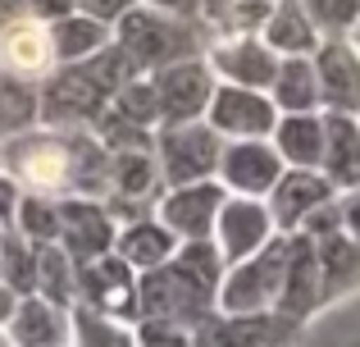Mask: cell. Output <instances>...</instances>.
<instances>
[{"mask_svg":"<svg viewBox=\"0 0 360 347\" xmlns=\"http://www.w3.org/2000/svg\"><path fill=\"white\" fill-rule=\"evenodd\" d=\"M347 42H352V46H356V55H360V23L352 27V32H347Z\"/></svg>","mask_w":360,"mask_h":347,"instance_id":"f6af8a7d","label":"cell"},{"mask_svg":"<svg viewBox=\"0 0 360 347\" xmlns=\"http://www.w3.org/2000/svg\"><path fill=\"white\" fill-rule=\"evenodd\" d=\"M214 297H219V288H210V284H201L196 275H187L174 256H169L165 265L137 275L141 320H165V324H178V329H187V334L214 311Z\"/></svg>","mask_w":360,"mask_h":347,"instance_id":"277c9868","label":"cell"},{"mask_svg":"<svg viewBox=\"0 0 360 347\" xmlns=\"http://www.w3.org/2000/svg\"><path fill=\"white\" fill-rule=\"evenodd\" d=\"M132 5H141V0H78V14H87V18H96V23L115 27Z\"/></svg>","mask_w":360,"mask_h":347,"instance_id":"74e56055","label":"cell"},{"mask_svg":"<svg viewBox=\"0 0 360 347\" xmlns=\"http://www.w3.org/2000/svg\"><path fill=\"white\" fill-rule=\"evenodd\" d=\"M219 151H224V137L214 133L205 119H196V124H160L155 128V165H160L165 187H187V183L214 178Z\"/></svg>","mask_w":360,"mask_h":347,"instance_id":"8992f818","label":"cell"},{"mask_svg":"<svg viewBox=\"0 0 360 347\" xmlns=\"http://www.w3.org/2000/svg\"><path fill=\"white\" fill-rule=\"evenodd\" d=\"M37 96H41V128H60V133L91 128L96 115L110 106V87L96 78V69L87 60L51 69L37 87Z\"/></svg>","mask_w":360,"mask_h":347,"instance_id":"5b68a950","label":"cell"},{"mask_svg":"<svg viewBox=\"0 0 360 347\" xmlns=\"http://www.w3.org/2000/svg\"><path fill=\"white\" fill-rule=\"evenodd\" d=\"M283 170L288 165L274 151V142L269 137H255V142H224L214 178L224 183L229 196H255V201H264L269 187L283 178Z\"/></svg>","mask_w":360,"mask_h":347,"instance_id":"5bb4252c","label":"cell"},{"mask_svg":"<svg viewBox=\"0 0 360 347\" xmlns=\"http://www.w3.org/2000/svg\"><path fill=\"white\" fill-rule=\"evenodd\" d=\"M69 334L73 347H137V329L119 320H105V315L87 311L82 302L69 306Z\"/></svg>","mask_w":360,"mask_h":347,"instance_id":"1f68e13d","label":"cell"},{"mask_svg":"<svg viewBox=\"0 0 360 347\" xmlns=\"http://www.w3.org/2000/svg\"><path fill=\"white\" fill-rule=\"evenodd\" d=\"M78 302L87 306V311L105 315V320H119V324H132V329H137V320H141L137 270L123 265L115 251L101 256V260L78 265Z\"/></svg>","mask_w":360,"mask_h":347,"instance_id":"ba28073f","label":"cell"},{"mask_svg":"<svg viewBox=\"0 0 360 347\" xmlns=\"http://www.w3.org/2000/svg\"><path fill=\"white\" fill-rule=\"evenodd\" d=\"M23 5H27V14H32V18H41V23H55V18L73 14V9H78V0H23Z\"/></svg>","mask_w":360,"mask_h":347,"instance_id":"60d3db41","label":"cell"},{"mask_svg":"<svg viewBox=\"0 0 360 347\" xmlns=\"http://www.w3.org/2000/svg\"><path fill=\"white\" fill-rule=\"evenodd\" d=\"M319 174L338 192L360 187V119L356 115H324V165Z\"/></svg>","mask_w":360,"mask_h":347,"instance_id":"44dd1931","label":"cell"},{"mask_svg":"<svg viewBox=\"0 0 360 347\" xmlns=\"http://www.w3.org/2000/svg\"><path fill=\"white\" fill-rule=\"evenodd\" d=\"M205 124L224 137V142H255V137H274L278 128V106L269 101V92H246L219 82L205 110Z\"/></svg>","mask_w":360,"mask_h":347,"instance_id":"9c48e42d","label":"cell"},{"mask_svg":"<svg viewBox=\"0 0 360 347\" xmlns=\"http://www.w3.org/2000/svg\"><path fill=\"white\" fill-rule=\"evenodd\" d=\"M269 101L278 106V115H319V78L310 55H292V60L278 64Z\"/></svg>","mask_w":360,"mask_h":347,"instance_id":"4316f807","label":"cell"},{"mask_svg":"<svg viewBox=\"0 0 360 347\" xmlns=\"http://www.w3.org/2000/svg\"><path fill=\"white\" fill-rule=\"evenodd\" d=\"M37 297H46L51 306H73L78 302V265L64 256L60 242L37 251Z\"/></svg>","mask_w":360,"mask_h":347,"instance_id":"f546056e","label":"cell"},{"mask_svg":"<svg viewBox=\"0 0 360 347\" xmlns=\"http://www.w3.org/2000/svg\"><path fill=\"white\" fill-rule=\"evenodd\" d=\"M356 119H360V110H356Z\"/></svg>","mask_w":360,"mask_h":347,"instance_id":"7dc6e473","label":"cell"},{"mask_svg":"<svg viewBox=\"0 0 360 347\" xmlns=\"http://www.w3.org/2000/svg\"><path fill=\"white\" fill-rule=\"evenodd\" d=\"M274 220H269V206L255 201V196H224L219 215H214V247H219L224 265H242L246 256H255V251L264 247V242L274 238Z\"/></svg>","mask_w":360,"mask_h":347,"instance_id":"9a60e30c","label":"cell"},{"mask_svg":"<svg viewBox=\"0 0 360 347\" xmlns=\"http://www.w3.org/2000/svg\"><path fill=\"white\" fill-rule=\"evenodd\" d=\"M18 201H23V187H18L14 178H9L5 170H0V229H14Z\"/></svg>","mask_w":360,"mask_h":347,"instance_id":"f35d334b","label":"cell"},{"mask_svg":"<svg viewBox=\"0 0 360 347\" xmlns=\"http://www.w3.org/2000/svg\"><path fill=\"white\" fill-rule=\"evenodd\" d=\"M174 251H178V238L155 220V215L128 220V224H119V233H115V256L123 260V265H132L137 275H146V270L165 265Z\"/></svg>","mask_w":360,"mask_h":347,"instance_id":"603a6c76","label":"cell"},{"mask_svg":"<svg viewBox=\"0 0 360 347\" xmlns=\"http://www.w3.org/2000/svg\"><path fill=\"white\" fill-rule=\"evenodd\" d=\"M160 196H165V178H160V165H155V146L150 151H110L105 210L115 215V224L141 220L146 206L155 210Z\"/></svg>","mask_w":360,"mask_h":347,"instance_id":"52a82bcc","label":"cell"},{"mask_svg":"<svg viewBox=\"0 0 360 347\" xmlns=\"http://www.w3.org/2000/svg\"><path fill=\"white\" fill-rule=\"evenodd\" d=\"M0 78H5V73H0Z\"/></svg>","mask_w":360,"mask_h":347,"instance_id":"c3c4849f","label":"cell"},{"mask_svg":"<svg viewBox=\"0 0 360 347\" xmlns=\"http://www.w3.org/2000/svg\"><path fill=\"white\" fill-rule=\"evenodd\" d=\"M301 320L288 315H224L210 311L192 329V347H288Z\"/></svg>","mask_w":360,"mask_h":347,"instance_id":"e0dca14e","label":"cell"},{"mask_svg":"<svg viewBox=\"0 0 360 347\" xmlns=\"http://www.w3.org/2000/svg\"><path fill=\"white\" fill-rule=\"evenodd\" d=\"M115 215L91 196H60V247L73 265H87L115 251Z\"/></svg>","mask_w":360,"mask_h":347,"instance_id":"8fae6325","label":"cell"},{"mask_svg":"<svg viewBox=\"0 0 360 347\" xmlns=\"http://www.w3.org/2000/svg\"><path fill=\"white\" fill-rule=\"evenodd\" d=\"M214 32L205 18H174L150 5H132L115 23V46L132 60L137 73H160L178 60H201Z\"/></svg>","mask_w":360,"mask_h":347,"instance_id":"6da1fadb","label":"cell"},{"mask_svg":"<svg viewBox=\"0 0 360 347\" xmlns=\"http://www.w3.org/2000/svg\"><path fill=\"white\" fill-rule=\"evenodd\" d=\"M333 196H338V187L319 170H283V178L264 196V206H269V220L278 233H297L306 224V215L319 210L324 201H333Z\"/></svg>","mask_w":360,"mask_h":347,"instance_id":"d6986e66","label":"cell"},{"mask_svg":"<svg viewBox=\"0 0 360 347\" xmlns=\"http://www.w3.org/2000/svg\"><path fill=\"white\" fill-rule=\"evenodd\" d=\"M37 251L41 247H32L23 233H14V229L0 233V284L14 297L37 293Z\"/></svg>","mask_w":360,"mask_h":347,"instance_id":"4dcf8cb0","label":"cell"},{"mask_svg":"<svg viewBox=\"0 0 360 347\" xmlns=\"http://www.w3.org/2000/svg\"><path fill=\"white\" fill-rule=\"evenodd\" d=\"M41 128V96H37V82L23 78H0V142L18 133H32Z\"/></svg>","mask_w":360,"mask_h":347,"instance_id":"83f0119b","label":"cell"},{"mask_svg":"<svg viewBox=\"0 0 360 347\" xmlns=\"http://www.w3.org/2000/svg\"><path fill=\"white\" fill-rule=\"evenodd\" d=\"M141 5L160 9V14H174V18H205V0H141Z\"/></svg>","mask_w":360,"mask_h":347,"instance_id":"b9f144b4","label":"cell"},{"mask_svg":"<svg viewBox=\"0 0 360 347\" xmlns=\"http://www.w3.org/2000/svg\"><path fill=\"white\" fill-rule=\"evenodd\" d=\"M150 82H155V101H160V124H196V119H205L210 96L219 87L205 55L169 64V69L150 73Z\"/></svg>","mask_w":360,"mask_h":347,"instance_id":"30bf717a","label":"cell"},{"mask_svg":"<svg viewBox=\"0 0 360 347\" xmlns=\"http://www.w3.org/2000/svg\"><path fill=\"white\" fill-rule=\"evenodd\" d=\"M269 142L288 170H319L324 165V115H278Z\"/></svg>","mask_w":360,"mask_h":347,"instance_id":"d4e9b609","label":"cell"},{"mask_svg":"<svg viewBox=\"0 0 360 347\" xmlns=\"http://www.w3.org/2000/svg\"><path fill=\"white\" fill-rule=\"evenodd\" d=\"M137 347H192V334L165 320H141L137 324Z\"/></svg>","mask_w":360,"mask_h":347,"instance_id":"8d00e7d4","label":"cell"},{"mask_svg":"<svg viewBox=\"0 0 360 347\" xmlns=\"http://www.w3.org/2000/svg\"><path fill=\"white\" fill-rule=\"evenodd\" d=\"M14 233H23L32 247H51V242H60V196L23 192L18 215H14Z\"/></svg>","mask_w":360,"mask_h":347,"instance_id":"d6a6232c","label":"cell"},{"mask_svg":"<svg viewBox=\"0 0 360 347\" xmlns=\"http://www.w3.org/2000/svg\"><path fill=\"white\" fill-rule=\"evenodd\" d=\"M69 334V306H51L46 297H18L14 315L5 320L9 347H64Z\"/></svg>","mask_w":360,"mask_h":347,"instance_id":"ffe728a7","label":"cell"},{"mask_svg":"<svg viewBox=\"0 0 360 347\" xmlns=\"http://www.w3.org/2000/svg\"><path fill=\"white\" fill-rule=\"evenodd\" d=\"M110 110H115L119 119H128V124L155 133V128H160V101H155V82H150V73H141V78H132L128 87H119L115 96H110Z\"/></svg>","mask_w":360,"mask_h":347,"instance_id":"836d02e7","label":"cell"},{"mask_svg":"<svg viewBox=\"0 0 360 347\" xmlns=\"http://www.w3.org/2000/svg\"><path fill=\"white\" fill-rule=\"evenodd\" d=\"M51 27V51H55V69L60 64H82V60H91V55L101 51V46H110V37H115V27H105V23H96V18H87V14H64V18H55V23H46Z\"/></svg>","mask_w":360,"mask_h":347,"instance_id":"484cf974","label":"cell"},{"mask_svg":"<svg viewBox=\"0 0 360 347\" xmlns=\"http://www.w3.org/2000/svg\"><path fill=\"white\" fill-rule=\"evenodd\" d=\"M319 302H324V270H319V251H315V242H310V238H301V233H297L278 315H288V320H306Z\"/></svg>","mask_w":360,"mask_h":347,"instance_id":"7402d4cb","label":"cell"},{"mask_svg":"<svg viewBox=\"0 0 360 347\" xmlns=\"http://www.w3.org/2000/svg\"><path fill=\"white\" fill-rule=\"evenodd\" d=\"M0 233H5V229H0Z\"/></svg>","mask_w":360,"mask_h":347,"instance_id":"f907efd6","label":"cell"},{"mask_svg":"<svg viewBox=\"0 0 360 347\" xmlns=\"http://www.w3.org/2000/svg\"><path fill=\"white\" fill-rule=\"evenodd\" d=\"M0 165L23 192L69 196L73 192V128H32L0 142Z\"/></svg>","mask_w":360,"mask_h":347,"instance_id":"3957f363","label":"cell"},{"mask_svg":"<svg viewBox=\"0 0 360 347\" xmlns=\"http://www.w3.org/2000/svg\"><path fill=\"white\" fill-rule=\"evenodd\" d=\"M224 5H233V0H205V23H210V18H214V14H219V9H224Z\"/></svg>","mask_w":360,"mask_h":347,"instance_id":"ee69618b","label":"cell"},{"mask_svg":"<svg viewBox=\"0 0 360 347\" xmlns=\"http://www.w3.org/2000/svg\"><path fill=\"white\" fill-rule=\"evenodd\" d=\"M55 69V51H51V27L32 14H18L0 23V73L23 82H41Z\"/></svg>","mask_w":360,"mask_h":347,"instance_id":"ac0fdd59","label":"cell"},{"mask_svg":"<svg viewBox=\"0 0 360 347\" xmlns=\"http://www.w3.org/2000/svg\"><path fill=\"white\" fill-rule=\"evenodd\" d=\"M224 183L205 178V183H187V187H165V196L155 201V220L174 233L178 242L187 238H210L214 233V215L224 206Z\"/></svg>","mask_w":360,"mask_h":347,"instance_id":"2e32d148","label":"cell"},{"mask_svg":"<svg viewBox=\"0 0 360 347\" xmlns=\"http://www.w3.org/2000/svg\"><path fill=\"white\" fill-rule=\"evenodd\" d=\"M205 64H210L214 82L246 87V92H269L283 60L260 37H214L210 51H205Z\"/></svg>","mask_w":360,"mask_h":347,"instance_id":"7c38bea8","label":"cell"},{"mask_svg":"<svg viewBox=\"0 0 360 347\" xmlns=\"http://www.w3.org/2000/svg\"><path fill=\"white\" fill-rule=\"evenodd\" d=\"M274 14V0H233L210 18L214 37H260Z\"/></svg>","mask_w":360,"mask_h":347,"instance_id":"e575fe53","label":"cell"},{"mask_svg":"<svg viewBox=\"0 0 360 347\" xmlns=\"http://www.w3.org/2000/svg\"><path fill=\"white\" fill-rule=\"evenodd\" d=\"M14 306H18V297L9 293L5 284H0V329H5V320H9V315H14Z\"/></svg>","mask_w":360,"mask_h":347,"instance_id":"7bdbcfd3","label":"cell"},{"mask_svg":"<svg viewBox=\"0 0 360 347\" xmlns=\"http://www.w3.org/2000/svg\"><path fill=\"white\" fill-rule=\"evenodd\" d=\"M319 78V115H356L360 110V55L347 37H319L310 51Z\"/></svg>","mask_w":360,"mask_h":347,"instance_id":"4fadbf2b","label":"cell"},{"mask_svg":"<svg viewBox=\"0 0 360 347\" xmlns=\"http://www.w3.org/2000/svg\"><path fill=\"white\" fill-rule=\"evenodd\" d=\"M0 347H9V339H5V329H0Z\"/></svg>","mask_w":360,"mask_h":347,"instance_id":"bcb514c9","label":"cell"},{"mask_svg":"<svg viewBox=\"0 0 360 347\" xmlns=\"http://www.w3.org/2000/svg\"><path fill=\"white\" fill-rule=\"evenodd\" d=\"M292 247H297V233H274L255 256L233 265L219 284L214 311H224V315H274L283 302V284H288Z\"/></svg>","mask_w":360,"mask_h":347,"instance_id":"7a4b0ae2","label":"cell"},{"mask_svg":"<svg viewBox=\"0 0 360 347\" xmlns=\"http://www.w3.org/2000/svg\"><path fill=\"white\" fill-rule=\"evenodd\" d=\"M0 170H5V165H0Z\"/></svg>","mask_w":360,"mask_h":347,"instance_id":"681fc988","label":"cell"},{"mask_svg":"<svg viewBox=\"0 0 360 347\" xmlns=\"http://www.w3.org/2000/svg\"><path fill=\"white\" fill-rule=\"evenodd\" d=\"M315 251H319V270H324V297H338V293H347V288H360V247L347 238V233L319 238Z\"/></svg>","mask_w":360,"mask_h":347,"instance_id":"f1b7e54d","label":"cell"},{"mask_svg":"<svg viewBox=\"0 0 360 347\" xmlns=\"http://www.w3.org/2000/svg\"><path fill=\"white\" fill-rule=\"evenodd\" d=\"M338 206H342V233L360 247V187L356 192H338Z\"/></svg>","mask_w":360,"mask_h":347,"instance_id":"ab89813d","label":"cell"},{"mask_svg":"<svg viewBox=\"0 0 360 347\" xmlns=\"http://www.w3.org/2000/svg\"><path fill=\"white\" fill-rule=\"evenodd\" d=\"M319 37H347L360 23V0H306Z\"/></svg>","mask_w":360,"mask_h":347,"instance_id":"d590c367","label":"cell"},{"mask_svg":"<svg viewBox=\"0 0 360 347\" xmlns=\"http://www.w3.org/2000/svg\"><path fill=\"white\" fill-rule=\"evenodd\" d=\"M260 42L269 46L278 60H292V55H310L319 46V27L310 18L306 0H274V14L264 23Z\"/></svg>","mask_w":360,"mask_h":347,"instance_id":"cb8c5ba5","label":"cell"}]
</instances>
